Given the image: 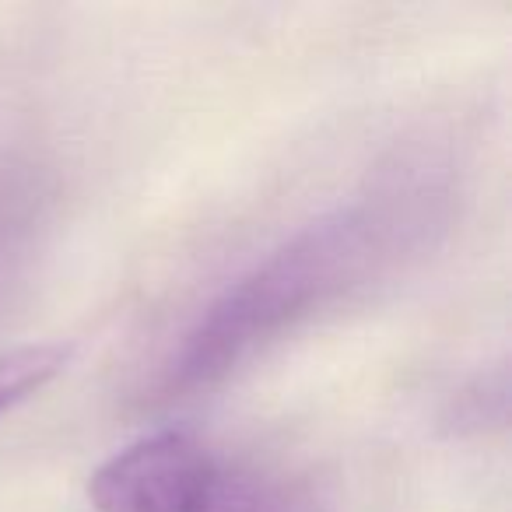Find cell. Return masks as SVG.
I'll use <instances>...</instances> for the list:
<instances>
[{
	"label": "cell",
	"mask_w": 512,
	"mask_h": 512,
	"mask_svg": "<svg viewBox=\"0 0 512 512\" xmlns=\"http://www.w3.org/2000/svg\"><path fill=\"white\" fill-rule=\"evenodd\" d=\"M435 204L432 183H397L302 225L200 309L165 358L162 397L211 390L256 351L365 288L432 228Z\"/></svg>",
	"instance_id": "cell-1"
},
{
	"label": "cell",
	"mask_w": 512,
	"mask_h": 512,
	"mask_svg": "<svg viewBox=\"0 0 512 512\" xmlns=\"http://www.w3.org/2000/svg\"><path fill=\"white\" fill-rule=\"evenodd\" d=\"M71 351L64 344H25L0 351V414L43 393L67 369Z\"/></svg>",
	"instance_id": "cell-3"
},
{
	"label": "cell",
	"mask_w": 512,
	"mask_h": 512,
	"mask_svg": "<svg viewBox=\"0 0 512 512\" xmlns=\"http://www.w3.org/2000/svg\"><path fill=\"white\" fill-rule=\"evenodd\" d=\"M88 502L95 512H323L295 477L225 460L176 428L106 456L88 477Z\"/></svg>",
	"instance_id": "cell-2"
}]
</instances>
